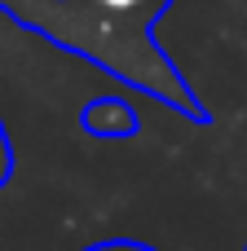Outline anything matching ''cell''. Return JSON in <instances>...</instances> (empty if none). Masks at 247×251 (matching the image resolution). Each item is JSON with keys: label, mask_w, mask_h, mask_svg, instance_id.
Here are the masks:
<instances>
[{"label": "cell", "mask_w": 247, "mask_h": 251, "mask_svg": "<svg viewBox=\"0 0 247 251\" xmlns=\"http://www.w3.org/2000/svg\"><path fill=\"white\" fill-rule=\"evenodd\" d=\"M84 251H155V247L133 243V238H110V243H93V247H84Z\"/></svg>", "instance_id": "cell-3"}, {"label": "cell", "mask_w": 247, "mask_h": 251, "mask_svg": "<svg viewBox=\"0 0 247 251\" xmlns=\"http://www.w3.org/2000/svg\"><path fill=\"white\" fill-rule=\"evenodd\" d=\"M93 40H97V66L124 79L128 88L150 93L155 101L181 110L186 119L203 124L208 110L190 93V84L177 75V66L155 44V22L172 0H75Z\"/></svg>", "instance_id": "cell-1"}, {"label": "cell", "mask_w": 247, "mask_h": 251, "mask_svg": "<svg viewBox=\"0 0 247 251\" xmlns=\"http://www.w3.org/2000/svg\"><path fill=\"white\" fill-rule=\"evenodd\" d=\"M84 128L93 137H133L137 132V110L124 93H110V97H97L84 106Z\"/></svg>", "instance_id": "cell-2"}, {"label": "cell", "mask_w": 247, "mask_h": 251, "mask_svg": "<svg viewBox=\"0 0 247 251\" xmlns=\"http://www.w3.org/2000/svg\"><path fill=\"white\" fill-rule=\"evenodd\" d=\"M13 172V150H9V137H4V124H0V185L9 181Z\"/></svg>", "instance_id": "cell-4"}]
</instances>
